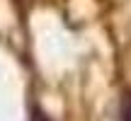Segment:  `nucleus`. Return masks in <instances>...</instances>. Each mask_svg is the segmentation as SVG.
Masks as SVG:
<instances>
[{"label":"nucleus","mask_w":131,"mask_h":121,"mask_svg":"<svg viewBox=\"0 0 131 121\" xmlns=\"http://www.w3.org/2000/svg\"><path fill=\"white\" fill-rule=\"evenodd\" d=\"M119 121H131V92L124 97L122 102V112H119Z\"/></svg>","instance_id":"f257e3e1"},{"label":"nucleus","mask_w":131,"mask_h":121,"mask_svg":"<svg viewBox=\"0 0 131 121\" xmlns=\"http://www.w3.org/2000/svg\"><path fill=\"white\" fill-rule=\"evenodd\" d=\"M29 121H51V119H49L39 107H34V109H32V116H29Z\"/></svg>","instance_id":"f03ea898"}]
</instances>
